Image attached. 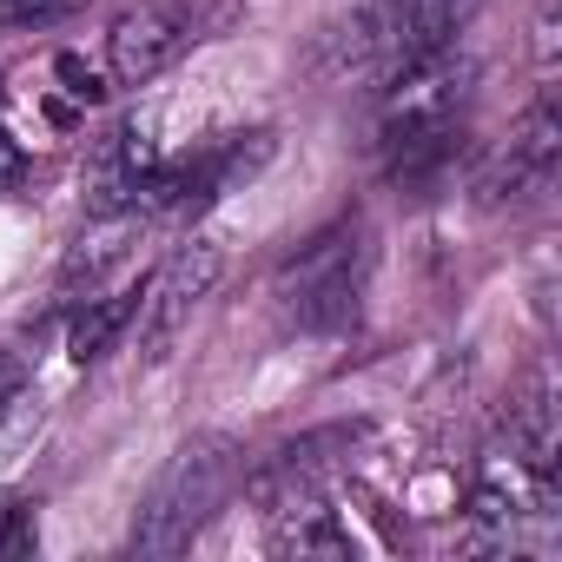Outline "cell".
Returning <instances> with one entry per match:
<instances>
[{
  "label": "cell",
  "instance_id": "1",
  "mask_svg": "<svg viewBox=\"0 0 562 562\" xmlns=\"http://www.w3.org/2000/svg\"><path fill=\"white\" fill-rule=\"evenodd\" d=\"M470 80L476 67L457 47H437L430 60L404 67L384 87V113H378V159L397 186H430L463 139L470 120Z\"/></svg>",
  "mask_w": 562,
  "mask_h": 562
},
{
  "label": "cell",
  "instance_id": "2",
  "mask_svg": "<svg viewBox=\"0 0 562 562\" xmlns=\"http://www.w3.org/2000/svg\"><path fill=\"white\" fill-rule=\"evenodd\" d=\"M232 483H238L232 443H218V437L186 443V450L166 463V476L153 483V496L139 503L133 549H139V555H179V549H192V536L225 509Z\"/></svg>",
  "mask_w": 562,
  "mask_h": 562
},
{
  "label": "cell",
  "instance_id": "3",
  "mask_svg": "<svg viewBox=\"0 0 562 562\" xmlns=\"http://www.w3.org/2000/svg\"><path fill=\"white\" fill-rule=\"evenodd\" d=\"M476 0H371L345 27V67H358L371 87H391L404 67L430 60L437 47H457V27Z\"/></svg>",
  "mask_w": 562,
  "mask_h": 562
},
{
  "label": "cell",
  "instance_id": "4",
  "mask_svg": "<svg viewBox=\"0 0 562 562\" xmlns=\"http://www.w3.org/2000/svg\"><path fill=\"white\" fill-rule=\"evenodd\" d=\"M265 159H271V133H232L205 153L159 159V172L139 192V218H192V212L218 205L225 192H238L245 179H258Z\"/></svg>",
  "mask_w": 562,
  "mask_h": 562
},
{
  "label": "cell",
  "instance_id": "5",
  "mask_svg": "<svg viewBox=\"0 0 562 562\" xmlns=\"http://www.w3.org/2000/svg\"><path fill=\"white\" fill-rule=\"evenodd\" d=\"M358 285H364V245L358 225H331L318 232L292 265H285V305L305 331H338L358 312Z\"/></svg>",
  "mask_w": 562,
  "mask_h": 562
},
{
  "label": "cell",
  "instance_id": "6",
  "mask_svg": "<svg viewBox=\"0 0 562 562\" xmlns=\"http://www.w3.org/2000/svg\"><path fill=\"white\" fill-rule=\"evenodd\" d=\"M218 285V251L212 245H179L159 271H153V285L139 292V305H133V325H139V351L159 364L172 345H179V331L192 325V312L205 305V292Z\"/></svg>",
  "mask_w": 562,
  "mask_h": 562
},
{
  "label": "cell",
  "instance_id": "7",
  "mask_svg": "<svg viewBox=\"0 0 562 562\" xmlns=\"http://www.w3.org/2000/svg\"><path fill=\"white\" fill-rule=\"evenodd\" d=\"M192 14L172 8V0H139V8H126L113 27H106V67L120 87H153L186 47H192Z\"/></svg>",
  "mask_w": 562,
  "mask_h": 562
},
{
  "label": "cell",
  "instance_id": "8",
  "mask_svg": "<svg viewBox=\"0 0 562 562\" xmlns=\"http://www.w3.org/2000/svg\"><path fill=\"white\" fill-rule=\"evenodd\" d=\"M555 153H562V120H555V100L542 93V100L516 120L509 146H496V159L483 166L476 192H483L490 205H522V199L549 192V179H555Z\"/></svg>",
  "mask_w": 562,
  "mask_h": 562
},
{
  "label": "cell",
  "instance_id": "9",
  "mask_svg": "<svg viewBox=\"0 0 562 562\" xmlns=\"http://www.w3.org/2000/svg\"><path fill=\"white\" fill-rule=\"evenodd\" d=\"M285 529H271V549L278 555H351L358 542H351V529H338V516L331 509H318V503H285Z\"/></svg>",
  "mask_w": 562,
  "mask_h": 562
},
{
  "label": "cell",
  "instance_id": "10",
  "mask_svg": "<svg viewBox=\"0 0 562 562\" xmlns=\"http://www.w3.org/2000/svg\"><path fill=\"white\" fill-rule=\"evenodd\" d=\"M133 305H139V292H133V299H87V305L74 312V331H67V351H74V364H93V358H106V351H113V338L133 325Z\"/></svg>",
  "mask_w": 562,
  "mask_h": 562
},
{
  "label": "cell",
  "instance_id": "11",
  "mask_svg": "<svg viewBox=\"0 0 562 562\" xmlns=\"http://www.w3.org/2000/svg\"><path fill=\"white\" fill-rule=\"evenodd\" d=\"M516 443H522V463L536 476H555V404H549V378L536 371L522 404H516Z\"/></svg>",
  "mask_w": 562,
  "mask_h": 562
},
{
  "label": "cell",
  "instance_id": "12",
  "mask_svg": "<svg viewBox=\"0 0 562 562\" xmlns=\"http://www.w3.org/2000/svg\"><path fill=\"white\" fill-rule=\"evenodd\" d=\"M80 0H0V34H41L54 21H67Z\"/></svg>",
  "mask_w": 562,
  "mask_h": 562
},
{
  "label": "cell",
  "instance_id": "13",
  "mask_svg": "<svg viewBox=\"0 0 562 562\" xmlns=\"http://www.w3.org/2000/svg\"><path fill=\"white\" fill-rule=\"evenodd\" d=\"M54 80H60V93H67L74 106H100V100H106V80H100L80 54H60V60H54Z\"/></svg>",
  "mask_w": 562,
  "mask_h": 562
},
{
  "label": "cell",
  "instance_id": "14",
  "mask_svg": "<svg viewBox=\"0 0 562 562\" xmlns=\"http://www.w3.org/2000/svg\"><path fill=\"white\" fill-rule=\"evenodd\" d=\"M21 391H27V358L21 351H0V411H8Z\"/></svg>",
  "mask_w": 562,
  "mask_h": 562
},
{
  "label": "cell",
  "instance_id": "15",
  "mask_svg": "<svg viewBox=\"0 0 562 562\" xmlns=\"http://www.w3.org/2000/svg\"><path fill=\"white\" fill-rule=\"evenodd\" d=\"M21 166H27V153H21V146H14L8 133H0V192H8V186L21 179Z\"/></svg>",
  "mask_w": 562,
  "mask_h": 562
}]
</instances>
